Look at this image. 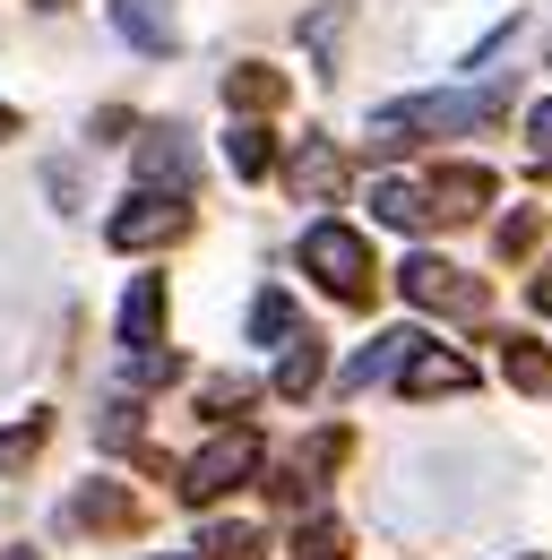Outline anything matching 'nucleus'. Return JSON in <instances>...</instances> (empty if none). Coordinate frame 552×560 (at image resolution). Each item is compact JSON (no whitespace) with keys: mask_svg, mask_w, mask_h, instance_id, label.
I'll use <instances>...</instances> for the list:
<instances>
[{"mask_svg":"<svg viewBox=\"0 0 552 560\" xmlns=\"http://www.w3.org/2000/svg\"><path fill=\"white\" fill-rule=\"evenodd\" d=\"M156 328H164V277H138L130 302H122V337H130V346H156Z\"/></svg>","mask_w":552,"mask_h":560,"instance_id":"nucleus-12","label":"nucleus"},{"mask_svg":"<svg viewBox=\"0 0 552 560\" xmlns=\"http://www.w3.org/2000/svg\"><path fill=\"white\" fill-rule=\"evenodd\" d=\"M225 164H233L242 182H260V173H268V164H276L268 130H260V121H242V130H225Z\"/></svg>","mask_w":552,"mask_h":560,"instance_id":"nucleus-15","label":"nucleus"},{"mask_svg":"<svg viewBox=\"0 0 552 560\" xmlns=\"http://www.w3.org/2000/svg\"><path fill=\"white\" fill-rule=\"evenodd\" d=\"M536 233H544V215H536V208H518L509 224H501V259H518V250H536Z\"/></svg>","mask_w":552,"mask_h":560,"instance_id":"nucleus-24","label":"nucleus"},{"mask_svg":"<svg viewBox=\"0 0 552 560\" xmlns=\"http://www.w3.org/2000/svg\"><path fill=\"white\" fill-rule=\"evenodd\" d=\"M536 311H544V319H552V268H544V277H536Z\"/></svg>","mask_w":552,"mask_h":560,"instance_id":"nucleus-26","label":"nucleus"},{"mask_svg":"<svg viewBox=\"0 0 552 560\" xmlns=\"http://www.w3.org/2000/svg\"><path fill=\"white\" fill-rule=\"evenodd\" d=\"M345 18H354V9H345V0H329V9H320V18L302 26V44H311V61H320V78H337V61H329V52H337Z\"/></svg>","mask_w":552,"mask_h":560,"instance_id":"nucleus-18","label":"nucleus"},{"mask_svg":"<svg viewBox=\"0 0 552 560\" xmlns=\"http://www.w3.org/2000/svg\"><path fill=\"white\" fill-rule=\"evenodd\" d=\"M182 224H191V215H182V199H156V190H138L130 208L104 224V242H113V250H156V242H173Z\"/></svg>","mask_w":552,"mask_h":560,"instance_id":"nucleus-5","label":"nucleus"},{"mask_svg":"<svg viewBox=\"0 0 552 560\" xmlns=\"http://www.w3.org/2000/svg\"><path fill=\"white\" fill-rule=\"evenodd\" d=\"M423 208L432 215H483L492 208V173H483V164H449V173L423 190Z\"/></svg>","mask_w":552,"mask_h":560,"instance_id":"nucleus-8","label":"nucleus"},{"mask_svg":"<svg viewBox=\"0 0 552 560\" xmlns=\"http://www.w3.org/2000/svg\"><path fill=\"white\" fill-rule=\"evenodd\" d=\"M398 371H406V397H467V388H475V371H467L458 353H440V346H414Z\"/></svg>","mask_w":552,"mask_h":560,"instance_id":"nucleus-7","label":"nucleus"},{"mask_svg":"<svg viewBox=\"0 0 552 560\" xmlns=\"http://www.w3.org/2000/svg\"><path fill=\"white\" fill-rule=\"evenodd\" d=\"M501 371H509L518 388H552V353L536 346V337H509V346H501Z\"/></svg>","mask_w":552,"mask_h":560,"instance_id":"nucleus-17","label":"nucleus"},{"mask_svg":"<svg viewBox=\"0 0 552 560\" xmlns=\"http://www.w3.org/2000/svg\"><path fill=\"white\" fill-rule=\"evenodd\" d=\"M138 182L156 190H191V147H182V130H147V147H138Z\"/></svg>","mask_w":552,"mask_h":560,"instance_id":"nucleus-9","label":"nucleus"},{"mask_svg":"<svg viewBox=\"0 0 552 560\" xmlns=\"http://www.w3.org/2000/svg\"><path fill=\"white\" fill-rule=\"evenodd\" d=\"M285 182H294V199L329 208V199H337V182H345V155L329 139H302V147H294V164H285Z\"/></svg>","mask_w":552,"mask_h":560,"instance_id":"nucleus-6","label":"nucleus"},{"mask_svg":"<svg viewBox=\"0 0 552 560\" xmlns=\"http://www.w3.org/2000/svg\"><path fill=\"white\" fill-rule=\"evenodd\" d=\"M302 268L329 284L337 302H371V250H363L354 224H311L302 233Z\"/></svg>","mask_w":552,"mask_h":560,"instance_id":"nucleus-2","label":"nucleus"},{"mask_svg":"<svg viewBox=\"0 0 552 560\" xmlns=\"http://www.w3.org/2000/svg\"><path fill=\"white\" fill-rule=\"evenodd\" d=\"M483 113H501V95H414V104H389V113H371V155H398V147L440 139V130H467Z\"/></svg>","mask_w":552,"mask_h":560,"instance_id":"nucleus-1","label":"nucleus"},{"mask_svg":"<svg viewBox=\"0 0 552 560\" xmlns=\"http://www.w3.org/2000/svg\"><path fill=\"white\" fill-rule=\"evenodd\" d=\"M35 448H44V422H9V431H0V475H18Z\"/></svg>","mask_w":552,"mask_h":560,"instance_id":"nucleus-23","label":"nucleus"},{"mask_svg":"<svg viewBox=\"0 0 552 560\" xmlns=\"http://www.w3.org/2000/svg\"><path fill=\"white\" fill-rule=\"evenodd\" d=\"M199 552H207V560H260V526H216Z\"/></svg>","mask_w":552,"mask_h":560,"instance_id":"nucleus-22","label":"nucleus"},{"mask_svg":"<svg viewBox=\"0 0 552 560\" xmlns=\"http://www.w3.org/2000/svg\"><path fill=\"white\" fill-rule=\"evenodd\" d=\"M251 466H260V440H251V431H216L199 457L182 466V500L207 509V500H225L233 483H251Z\"/></svg>","mask_w":552,"mask_h":560,"instance_id":"nucleus-3","label":"nucleus"},{"mask_svg":"<svg viewBox=\"0 0 552 560\" xmlns=\"http://www.w3.org/2000/svg\"><path fill=\"white\" fill-rule=\"evenodd\" d=\"M398 277H406V302H414V311H458V319H475V311H483V284H467L449 259H406Z\"/></svg>","mask_w":552,"mask_h":560,"instance_id":"nucleus-4","label":"nucleus"},{"mask_svg":"<svg viewBox=\"0 0 552 560\" xmlns=\"http://www.w3.org/2000/svg\"><path fill=\"white\" fill-rule=\"evenodd\" d=\"M320 388V337H294V353L276 362V397H311Z\"/></svg>","mask_w":552,"mask_h":560,"instance_id":"nucleus-16","label":"nucleus"},{"mask_svg":"<svg viewBox=\"0 0 552 560\" xmlns=\"http://www.w3.org/2000/svg\"><path fill=\"white\" fill-rule=\"evenodd\" d=\"M414 346H423L414 328H389V337H371V346L345 362V388H371V380H389V371H398V362H406Z\"/></svg>","mask_w":552,"mask_h":560,"instance_id":"nucleus-10","label":"nucleus"},{"mask_svg":"<svg viewBox=\"0 0 552 560\" xmlns=\"http://www.w3.org/2000/svg\"><path fill=\"white\" fill-rule=\"evenodd\" d=\"M371 215H380V224H398V233H423V224H432V208H423V190H414V182H371Z\"/></svg>","mask_w":552,"mask_h":560,"instance_id":"nucleus-13","label":"nucleus"},{"mask_svg":"<svg viewBox=\"0 0 552 560\" xmlns=\"http://www.w3.org/2000/svg\"><path fill=\"white\" fill-rule=\"evenodd\" d=\"M527 139H536V147L552 155V104H536V113H527Z\"/></svg>","mask_w":552,"mask_h":560,"instance_id":"nucleus-25","label":"nucleus"},{"mask_svg":"<svg viewBox=\"0 0 552 560\" xmlns=\"http://www.w3.org/2000/svg\"><path fill=\"white\" fill-rule=\"evenodd\" d=\"M337 552H345V526H337V517H320V509H311V517L294 526V560H337Z\"/></svg>","mask_w":552,"mask_h":560,"instance_id":"nucleus-19","label":"nucleus"},{"mask_svg":"<svg viewBox=\"0 0 552 560\" xmlns=\"http://www.w3.org/2000/svg\"><path fill=\"white\" fill-rule=\"evenodd\" d=\"M225 104H242V113H268V104H285V78L260 70V61H242V70H225Z\"/></svg>","mask_w":552,"mask_h":560,"instance_id":"nucleus-14","label":"nucleus"},{"mask_svg":"<svg viewBox=\"0 0 552 560\" xmlns=\"http://www.w3.org/2000/svg\"><path fill=\"white\" fill-rule=\"evenodd\" d=\"M251 337H260V346L294 337V302H285V293H260V302H251Z\"/></svg>","mask_w":552,"mask_h":560,"instance_id":"nucleus-21","label":"nucleus"},{"mask_svg":"<svg viewBox=\"0 0 552 560\" xmlns=\"http://www.w3.org/2000/svg\"><path fill=\"white\" fill-rule=\"evenodd\" d=\"M113 18H122V35L138 52H173V9L164 0H113Z\"/></svg>","mask_w":552,"mask_h":560,"instance_id":"nucleus-11","label":"nucleus"},{"mask_svg":"<svg viewBox=\"0 0 552 560\" xmlns=\"http://www.w3.org/2000/svg\"><path fill=\"white\" fill-rule=\"evenodd\" d=\"M78 517H87V526H130V500H122L113 483H87L78 491Z\"/></svg>","mask_w":552,"mask_h":560,"instance_id":"nucleus-20","label":"nucleus"},{"mask_svg":"<svg viewBox=\"0 0 552 560\" xmlns=\"http://www.w3.org/2000/svg\"><path fill=\"white\" fill-rule=\"evenodd\" d=\"M0 139H18V113H9V104H0Z\"/></svg>","mask_w":552,"mask_h":560,"instance_id":"nucleus-27","label":"nucleus"}]
</instances>
